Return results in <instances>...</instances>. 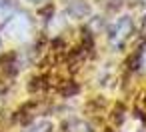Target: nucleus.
Instances as JSON below:
<instances>
[{"mask_svg": "<svg viewBox=\"0 0 146 132\" xmlns=\"http://www.w3.org/2000/svg\"><path fill=\"white\" fill-rule=\"evenodd\" d=\"M132 32H134L132 18H128V16L118 18V20H116V24L110 28V44H112V46H116V48H122V46L128 42V38H130V34H132Z\"/></svg>", "mask_w": 146, "mask_h": 132, "instance_id": "obj_1", "label": "nucleus"}, {"mask_svg": "<svg viewBox=\"0 0 146 132\" xmlns=\"http://www.w3.org/2000/svg\"><path fill=\"white\" fill-rule=\"evenodd\" d=\"M4 30L12 38H26V34L30 32V20L26 14H12L6 22Z\"/></svg>", "mask_w": 146, "mask_h": 132, "instance_id": "obj_2", "label": "nucleus"}, {"mask_svg": "<svg viewBox=\"0 0 146 132\" xmlns=\"http://www.w3.org/2000/svg\"><path fill=\"white\" fill-rule=\"evenodd\" d=\"M16 10L14 0H0V20H8Z\"/></svg>", "mask_w": 146, "mask_h": 132, "instance_id": "obj_3", "label": "nucleus"}, {"mask_svg": "<svg viewBox=\"0 0 146 132\" xmlns=\"http://www.w3.org/2000/svg\"><path fill=\"white\" fill-rule=\"evenodd\" d=\"M64 128H66L64 132H90L88 124L82 122V120H70V122H66Z\"/></svg>", "mask_w": 146, "mask_h": 132, "instance_id": "obj_4", "label": "nucleus"}, {"mask_svg": "<svg viewBox=\"0 0 146 132\" xmlns=\"http://www.w3.org/2000/svg\"><path fill=\"white\" fill-rule=\"evenodd\" d=\"M50 126H52V124H50L48 120H38V122H34V124H32L28 130H24V132H48Z\"/></svg>", "mask_w": 146, "mask_h": 132, "instance_id": "obj_5", "label": "nucleus"}, {"mask_svg": "<svg viewBox=\"0 0 146 132\" xmlns=\"http://www.w3.org/2000/svg\"><path fill=\"white\" fill-rule=\"evenodd\" d=\"M30 2H34V4H42V2H46V0H30Z\"/></svg>", "mask_w": 146, "mask_h": 132, "instance_id": "obj_6", "label": "nucleus"}, {"mask_svg": "<svg viewBox=\"0 0 146 132\" xmlns=\"http://www.w3.org/2000/svg\"><path fill=\"white\" fill-rule=\"evenodd\" d=\"M104 132H116V130H112V128H108V130H104Z\"/></svg>", "mask_w": 146, "mask_h": 132, "instance_id": "obj_7", "label": "nucleus"}]
</instances>
